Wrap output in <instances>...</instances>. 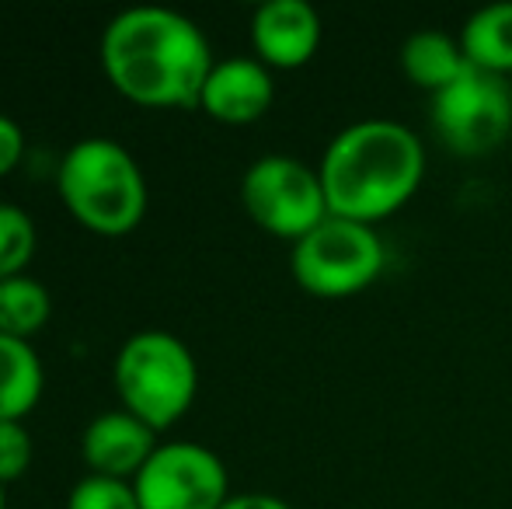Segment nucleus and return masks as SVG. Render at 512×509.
I'll list each match as a JSON object with an SVG mask.
<instances>
[{"label": "nucleus", "instance_id": "f257e3e1", "mask_svg": "<svg viewBox=\"0 0 512 509\" xmlns=\"http://www.w3.org/2000/svg\"><path fill=\"white\" fill-rule=\"evenodd\" d=\"M203 28L182 11L140 4L119 11L102 35V70L143 109H192L213 70Z\"/></svg>", "mask_w": 512, "mask_h": 509}, {"label": "nucleus", "instance_id": "f03ea898", "mask_svg": "<svg viewBox=\"0 0 512 509\" xmlns=\"http://www.w3.org/2000/svg\"><path fill=\"white\" fill-rule=\"evenodd\" d=\"M317 175L331 217L373 227L411 203L425 178V147L394 119H363L328 143Z\"/></svg>", "mask_w": 512, "mask_h": 509}, {"label": "nucleus", "instance_id": "7ed1b4c3", "mask_svg": "<svg viewBox=\"0 0 512 509\" xmlns=\"http://www.w3.org/2000/svg\"><path fill=\"white\" fill-rule=\"evenodd\" d=\"M56 189L70 217L102 238L133 234L147 213V178L140 161L108 136L77 140L63 154Z\"/></svg>", "mask_w": 512, "mask_h": 509}, {"label": "nucleus", "instance_id": "20e7f679", "mask_svg": "<svg viewBox=\"0 0 512 509\" xmlns=\"http://www.w3.org/2000/svg\"><path fill=\"white\" fill-rule=\"evenodd\" d=\"M112 377L122 408L157 433L175 426L199 391V367L192 349L161 328L129 335L115 356Z\"/></svg>", "mask_w": 512, "mask_h": 509}, {"label": "nucleus", "instance_id": "39448f33", "mask_svg": "<svg viewBox=\"0 0 512 509\" xmlns=\"http://www.w3.org/2000/svg\"><path fill=\"white\" fill-rule=\"evenodd\" d=\"M387 252L373 227L328 217L290 252V269L310 297L342 300L373 286L384 272Z\"/></svg>", "mask_w": 512, "mask_h": 509}, {"label": "nucleus", "instance_id": "423d86ee", "mask_svg": "<svg viewBox=\"0 0 512 509\" xmlns=\"http://www.w3.org/2000/svg\"><path fill=\"white\" fill-rule=\"evenodd\" d=\"M241 203L262 231L293 245L331 217L317 168L286 154H265L244 171Z\"/></svg>", "mask_w": 512, "mask_h": 509}, {"label": "nucleus", "instance_id": "0eeeda50", "mask_svg": "<svg viewBox=\"0 0 512 509\" xmlns=\"http://www.w3.org/2000/svg\"><path fill=\"white\" fill-rule=\"evenodd\" d=\"M432 126L446 150L481 157L512 133V88L506 77L467 67L464 77L432 95Z\"/></svg>", "mask_w": 512, "mask_h": 509}, {"label": "nucleus", "instance_id": "6e6552de", "mask_svg": "<svg viewBox=\"0 0 512 509\" xmlns=\"http://www.w3.org/2000/svg\"><path fill=\"white\" fill-rule=\"evenodd\" d=\"M140 509H220L230 499L223 461L203 443H161L133 478Z\"/></svg>", "mask_w": 512, "mask_h": 509}, {"label": "nucleus", "instance_id": "1a4fd4ad", "mask_svg": "<svg viewBox=\"0 0 512 509\" xmlns=\"http://www.w3.org/2000/svg\"><path fill=\"white\" fill-rule=\"evenodd\" d=\"M272 102H276V84L258 56L216 60L199 95V109L227 126L258 123L272 109Z\"/></svg>", "mask_w": 512, "mask_h": 509}, {"label": "nucleus", "instance_id": "9d476101", "mask_svg": "<svg viewBox=\"0 0 512 509\" xmlns=\"http://www.w3.org/2000/svg\"><path fill=\"white\" fill-rule=\"evenodd\" d=\"M251 46L269 70H297L321 46V14L307 0H265L251 18Z\"/></svg>", "mask_w": 512, "mask_h": 509}, {"label": "nucleus", "instance_id": "9b49d317", "mask_svg": "<svg viewBox=\"0 0 512 509\" xmlns=\"http://www.w3.org/2000/svg\"><path fill=\"white\" fill-rule=\"evenodd\" d=\"M157 447H161L157 429H150L147 422L136 419L126 408H112V412H98L88 422L81 440V457L91 468V475L133 482Z\"/></svg>", "mask_w": 512, "mask_h": 509}, {"label": "nucleus", "instance_id": "f8f14e48", "mask_svg": "<svg viewBox=\"0 0 512 509\" xmlns=\"http://www.w3.org/2000/svg\"><path fill=\"white\" fill-rule=\"evenodd\" d=\"M401 70L415 88L432 91L439 95L443 88H450L457 77H464V70L471 67L460 49V39L436 28H422V32L408 35L405 46H401Z\"/></svg>", "mask_w": 512, "mask_h": 509}, {"label": "nucleus", "instance_id": "ddd939ff", "mask_svg": "<svg viewBox=\"0 0 512 509\" xmlns=\"http://www.w3.org/2000/svg\"><path fill=\"white\" fill-rule=\"evenodd\" d=\"M460 49L467 63L485 74L506 77L512 74V4H488L474 11L460 28Z\"/></svg>", "mask_w": 512, "mask_h": 509}, {"label": "nucleus", "instance_id": "4468645a", "mask_svg": "<svg viewBox=\"0 0 512 509\" xmlns=\"http://www.w3.org/2000/svg\"><path fill=\"white\" fill-rule=\"evenodd\" d=\"M46 370L32 342L0 335V419L21 422L42 398Z\"/></svg>", "mask_w": 512, "mask_h": 509}, {"label": "nucleus", "instance_id": "2eb2a0df", "mask_svg": "<svg viewBox=\"0 0 512 509\" xmlns=\"http://www.w3.org/2000/svg\"><path fill=\"white\" fill-rule=\"evenodd\" d=\"M49 318H53V297L39 279H32L28 272L0 279V335L28 342L49 325Z\"/></svg>", "mask_w": 512, "mask_h": 509}, {"label": "nucleus", "instance_id": "dca6fc26", "mask_svg": "<svg viewBox=\"0 0 512 509\" xmlns=\"http://www.w3.org/2000/svg\"><path fill=\"white\" fill-rule=\"evenodd\" d=\"M35 245H39V234L32 217L21 206L0 203V279L25 276Z\"/></svg>", "mask_w": 512, "mask_h": 509}, {"label": "nucleus", "instance_id": "f3484780", "mask_svg": "<svg viewBox=\"0 0 512 509\" xmlns=\"http://www.w3.org/2000/svg\"><path fill=\"white\" fill-rule=\"evenodd\" d=\"M67 509H140L133 482L105 475H88L70 489Z\"/></svg>", "mask_w": 512, "mask_h": 509}, {"label": "nucleus", "instance_id": "a211bd4d", "mask_svg": "<svg viewBox=\"0 0 512 509\" xmlns=\"http://www.w3.org/2000/svg\"><path fill=\"white\" fill-rule=\"evenodd\" d=\"M32 464V436L21 422L0 419V485L18 482Z\"/></svg>", "mask_w": 512, "mask_h": 509}, {"label": "nucleus", "instance_id": "6ab92c4d", "mask_svg": "<svg viewBox=\"0 0 512 509\" xmlns=\"http://www.w3.org/2000/svg\"><path fill=\"white\" fill-rule=\"evenodd\" d=\"M21 157H25V129L0 112V178L11 175L21 164Z\"/></svg>", "mask_w": 512, "mask_h": 509}, {"label": "nucleus", "instance_id": "aec40b11", "mask_svg": "<svg viewBox=\"0 0 512 509\" xmlns=\"http://www.w3.org/2000/svg\"><path fill=\"white\" fill-rule=\"evenodd\" d=\"M220 509H293V506L279 496H269V492H241V496H230Z\"/></svg>", "mask_w": 512, "mask_h": 509}, {"label": "nucleus", "instance_id": "412c9836", "mask_svg": "<svg viewBox=\"0 0 512 509\" xmlns=\"http://www.w3.org/2000/svg\"><path fill=\"white\" fill-rule=\"evenodd\" d=\"M4 489H7V485H0V509H7V492Z\"/></svg>", "mask_w": 512, "mask_h": 509}]
</instances>
